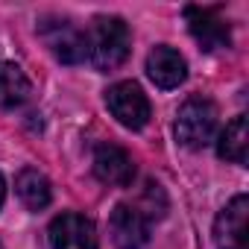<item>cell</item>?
<instances>
[{
    "mask_svg": "<svg viewBox=\"0 0 249 249\" xmlns=\"http://www.w3.org/2000/svg\"><path fill=\"white\" fill-rule=\"evenodd\" d=\"M0 249H3V246H0Z\"/></svg>",
    "mask_w": 249,
    "mask_h": 249,
    "instance_id": "cell-15",
    "label": "cell"
},
{
    "mask_svg": "<svg viewBox=\"0 0 249 249\" xmlns=\"http://www.w3.org/2000/svg\"><path fill=\"white\" fill-rule=\"evenodd\" d=\"M132 44V33L126 21L117 15H100L85 30V59L97 71H114L126 62Z\"/></svg>",
    "mask_w": 249,
    "mask_h": 249,
    "instance_id": "cell-1",
    "label": "cell"
},
{
    "mask_svg": "<svg viewBox=\"0 0 249 249\" xmlns=\"http://www.w3.org/2000/svg\"><path fill=\"white\" fill-rule=\"evenodd\" d=\"M94 176L111 188H129L135 179V161L117 144H100L94 150Z\"/></svg>",
    "mask_w": 249,
    "mask_h": 249,
    "instance_id": "cell-7",
    "label": "cell"
},
{
    "mask_svg": "<svg viewBox=\"0 0 249 249\" xmlns=\"http://www.w3.org/2000/svg\"><path fill=\"white\" fill-rule=\"evenodd\" d=\"M3 199H6V185H3V176H0V205H3Z\"/></svg>",
    "mask_w": 249,
    "mask_h": 249,
    "instance_id": "cell-14",
    "label": "cell"
},
{
    "mask_svg": "<svg viewBox=\"0 0 249 249\" xmlns=\"http://www.w3.org/2000/svg\"><path fill=\"white\" fill-rule=\"evenodd\" d=\"M217 106L205 97H191L188 103H182L179 114H176V138L182 147L188 150H202L211 144L214 132H217Z\"/></svg>",
    "mask_w": 249,
    "mask_h": 249,
    "instance_id": "cell-2",
    "label": "cell"
},
{
    "mask_svg": "<svg viewBox=\"0 0 249 249\" xmlns=\"http://www.w3.org/2000/svg\"><path fill=\"white\" fill-rule=\"evenodd\" d=\"M185 21L191 36L205 47V50H223L231 44V30L226 24V18L217 15V9H202V6H188L185 9Z\"/></svg>",
    "mask_w": 249,
    "mask_h": 249,
    "instance_id": "cell-9",
    "label": "cell"
},
{
    "mask_svg": "<svg viewBox=\"0 0 249 249\" xmlns=\"http://www.w3.org/2000/svg\"><path fill=\"white\" fill-rule=\"evenodd\" d=\"M44 44L50 47V53L65 62V65H76L85 59V33L76 30L71 21L65 18H44L38 27Z\"/></svg>",
    "mask_w": 249,
    "mask_h": 249,
    "instance_id": "cell-4",
    "label": "cell"
},
{
    "mask_svg": "<svg viewBox=\"0 0 249 249\" xmlns=\"http://www.w3.org/2000/svg\"><path fill=\"white\" fill-rule=\"evenodd\" d=\"M50 246L53 249H100L94 223L76 211H65L50 223Z\"/></svg>",
    "mask_w": 249,
    "mask_h": 249,
    "instance_id": "cell-6",
    "label": "cell"
},
{
    "mask_svg": "<svg viewBox=\"0 0 249 249\" xmlns=\"http://www.w3.org/2000/svg\"><path fill=\"white\" fill-rule=\"evenodd\" d=\"M30 79L27 73L12 65V62H0V108H18L30 100Z\"/></svg>",
    "mask_w": 249,
    "mask_h": 249,
    "instance_id": "cell-11",
    "label": "cell"
},
{
    "mask_svg": "<svg viewBox=\"0 0 249 249\" xmlns=\"http://www.w3.org/2000/svg\"><path fill=\"white\" fill-rule=\"evenodd\" d=\"M108 231L117 249H144L150 243V220L135 205H114Z\"/></svg>",
    "mask_w": 249,
    "mask_h": 249,
    "instance_id": "cell-5",
    "label": "cell"
},
{
    "mask_svg": "<svg viewBox=\"0 0 249 249\" xmlns=\"http://www.w3.org/2000/svg\"><path fill=\"white\" fill-rule=\"evenodd\" d=\"M15 191H18V196H21V202L30 208V211H41V208H47L50 205V182H47V176L41 173V170H36V167H27V170H21L18 173V179H15Z\"/></svg>",
    "mask_w": 249,
    "mask_h": 249,
    "instance_id": "cell-13",
    "label": "cell"
},
{
    "mask_svg": "<svg viewBox=\"0 0 249 249\" xmlns=\"http://www.w3.org/2000/svg\"><path fill=\"white\" fill-rule=\"evenodd\" d=\"M106 106L114 120L126 129H141L150 120V100L138 82H114L106 91Z\"/></svg>",
    "mask_w": 249,
    "mask_h": 249,
    "instance_id": "cell-3",
    "label": "cell"
},
{
    "mask_svg": "<svg viewBox=\"0 0 249 249\" xmlns=\"http://www.w3.org/2000/svg\"><path fill=\"white\" fill-rule=\"evenodd\" d=\"M246 217H249V199L237 194L214 223V243L217 249H249L246 243Z\"/></svg>",
    "mask_w": 249,
    "mask_h": 249,
    "instance_id": "cell-8",
    "label": "cell"
},
{
    "mask_svg": "<svg viewBox=\"0 0 249 249\" xmlns=\"http://www.w3.org/2000/svg\"><path fill=\"white\" fill-rule=\"evenodd\" d=\"M147 73L159 88H176L188 76V62L179 50H173L167 44H159L147 56Z\"/></svg>",
    "mask_w": 249,
    "mask_h": 249,
    "instance_id": "cell-10",
    "label": "cell"
},
{
    "mask_svg": "<svg viewBox=\"0 0 249 249\" xmlns=\"http://www.w3.org/2000/svg\"><path fill=\"white\" fill-rule=\"evenodd\" d=\"M246 150H249V126H246V114H237L229 126L220 132L217 153L220 159L231 164H246Z\"/></svg>",
    "mask_w": 249,
    "mask_h": 249,
    "instance_id": "cell-12",
    "label": "cell"
}]
</instances>
